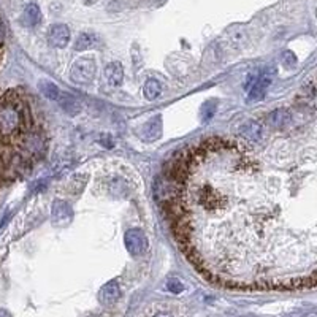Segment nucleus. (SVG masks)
Here are the masks:
<instances>
[{
  "label": "nucleus",
  "instance_id": "13",
  "mask_svg": "<svg viewBox=\"0 0 317 317\" xmlns=\"http://www.w3.org/2000/svg\"><path fill=\"white\" fill-rule=\"evenodd\" d=\"M97 36L94 33H81L78 39H77V43H74V49L77 51H84V49H89V48H94L97 45Z\"/></svg>",
  "mask_w": 317,
  "mask_h": 317
},
{
  "label": "nucleus",
  "instance_id": "17",
  "mask_svg": "<svg viewBox=\"0 0 317 317\" xmlns=\"http://www.w3.org/2000/svg\"><path fill=\"white\" fill-rule=\"evenodd\" d=\"M166 287H169V290L173 292V293H181V292L184 290L182 283H179L178 279H170L169 284H166Z\"/></svg>",
  "mask_w": 317,
  "mask_h": 317
},
{
  "label": "nucleus",
  "instance_id": "2",
  "mask_svg": "<svg viewBox=\"0 0 317 317\" xmlns=\"http://www.w3.org/2000/svg\"><path fill=\"white\" fill-rule=\"evenodd\" d=\"M96 71H97L96 61L90 59V58H83L73 64V67L70 70V78L73 83L86 86V84H90L92 81H94Z\"/></svg>",
  "mask_w": 317,
  "mask_h": 317
},
{
  "label": "nucleus",
  "instance_id": "11",
  "mask_svg": "<svg viewBox=\"0 0 317 317\" xmlns=\"http://www.w3.org/2000/svg\"><path fill=\"white\" fill-rule=\"evenodd\" d=\"M162 135V122H160V118H154L149 121L144 128H143V138L151 141V140H157L159 137Z\"/></svg>",
  "mask_w": 317,
  "mask_h": 317
},
{
  "label": "nucleus",
  "instance_id": "3",
  "mask_svg": "<svg viewBox=\"0 0 317 317\" xmlns=\"http://www.w3.org/2000/svg\"><path fill=\"white\" fill-rule=\"evenodd\" d=\"M124 245L130 255L138 257L143 255L147 249V239L140 229H130L124 236Z\"/></svg>",
  "mask_w": 317,
  "mask_h": 317
},
{
  "label": "nucleus",
  "instance_id": "7",
  "mask_svg": "<svg viewBox=\"0 0 317 317\" xmlns=\"http://www.w3.org/2000/svg\"><path fill=\"white\" fill-rule=\"evenodd\" d=\"M121 298V287L118 284V281H109L106 283L100 292H99V300L103 303V305H111L118 302Z\"/></svg>",
  "mask_w": 317,
  "mask_h": 317
},
{
  "label": "nucleus",
  "instance_id": "19",
  "mask_svg": "<svg viewBox=\"0 0 317 317\" xmlns=\"http://www.w3.org/2000/svg\"><path fill=\"white\" fill-rule=\"evenodd\" d=\"M154 317H173V315L169 314V312H160V314H157V315H154Z\"/></svg>",
  "mask_w": 317,
  "mask_h": 317
},
{
  "label": "nucleus",
  "instance_id": "6",
  "mask_svg": "<svg viewBox=\"0 0 317 317\" xmlns=\"http://www.w3.org/2000/svg\"><path fill=\"white\" fill-rule=\"evenodd\" d=\"M267 124L276 130H286L290 124H292V113L289 109H274L273 113H270V116L267 118Z\"/></svg>",
  "mask_w": 317,
  "mask_h": 317
},
{
  "label": "nucleus",
  "instance_id": "4",
  "mask_svg": "<svg viewBox=\"0 0 317 317\" xmlns=\"http://www.w3.org/2000/svg\"><path fill=\"white\" fill-rule=\"evenodd\" d=\"M48 40L54 48H65L70 42V29L65 24H54L48 32Z\"/></svg>",
  "mask_w": 317,
  "mask_h": 317
},
{
  "label": "nucleus",
  "instance_id": "5",
  "mask_svg": "<svg viewBox=\"0 0 317 317\" xmlns=\"http://www.w3.org/2000/svg\"><path fill=\"white\" fill-rule=\"evenodd\" d=\"M271 83V78L267 77V74H262V77H257V80L251 84L249 87V94H248V102L252 103V102H258V100H262L264 96H265V92L268 89Z\"/></svg>",
  "mask_w": 317,
  "mask_h": 317
},
{
  "label": "nucleus",
  "instance_id": "15",
  "mask_svg": "<svg viewBox=\"0 0 317 317\" xmlns=\"http://www.w3.org/2000/svg\"><path fill=\"white\" fill-rule=\"evenodd\" d=\"M24 17H26V23L29 26H36L42 20V11L39 8L36 4H29L26 7V11H24Z\"/></svg>",
  "mask_w": 317,
  "mask_h": 317
},
{
  "label": "nucleus",
  "instance_id": "1",
  "mask_svg": "<svg viewBox=\"0 0 317 317\" xmlns=\"http://www.w3.org/2000/svg\"><path fill=\"white\" fill-rule=\"evenodd\" d=\"M165 214L189 262L233 289L312 287L315 138L210 137L165 170Z\"/></svg>",
  "mask_w": 317,
  "mask_h": 317
},
{
  "label": "nucleus",
  "instance_id": "10",
  "mask_svg": "<svg viewBox=\"0 0 317 317\" xmlns=\"http://www.w3.org/2000/svg\"><path fill=\"white\" fill-rule=\"evenodd\" d=\"M59 103H61V106L64 108V111L67 115H70V116H77L80 111H81V105H80V102L74 99L73 96H70V94H61L59 96Z\"/></svg>",
  "mask_w": 317,
  "mask_h": 317
},
{
  "label": "nucleus",
  "instance_id": "14",
  "mask_svg": "<svg viewBox=\"0 0 317 317\" xmlns=\"http://www.w3.org/2000/svg\"><path fill=\"white\" fill-rule=\"evenodd\" d=\"M39 86H40V92H42V94H43L46 99H49V100H58V99H59L61 90H59V87L55 86L54 83L46 81V80H42Z\"/></svg>",
  "mask_w": 317,
  "mask_h": 317
},
{
  "label": "nucleus",
  "instance_id": "9",
  "mask_svg": "<svg viewBox=\"0 0 317 317\" xmlns=\"http://www.w3.org/2000/svg\"><path fill=\"white\" fill-rule=\"evenodd\" d=\"M52 217L59 223H67L71 219V208L67 201H55L52 208Z\"/></svg>",
  "mask_w": 317,
  "mask_h": 317
},
{
  "label": "nucleus",
  "instance_id": "18",
  "mask_svg": "<svg viewBox=\"0 0 317 317\" xmlns=\"http://www.w3.org/2000/svg\"><path fill=\"white\" fill-rule=\"evenodd\" d=\"M0 317H11V315H10V312H8V311H5V309H0Z\"/></svg>",
  "mask_w": 317,
  "mask_h": 317
},
{
  "label": "nucleus",
  "instance_id": "16",
  "mask_svg": "<svg viewBox=\"0 0 317 317\" xmlns=\"http://www.w3.org/2000/svg\"><path fill=\"white\" fill-rule=\"evenodd\" d=\"M283 64H284V67H287V68H292V67L296 65V58H295V54H293L292 51L283 52Z\"/></svg>",
  "mask_w": 317,
  "mask_h": 317
},
{
  "label": "nucleus",
  "instance_id": "8",
  "mask_svg": "<svg viewBox=\"0 0 317 317\" xmlns=\"http://www.w3.org/2000/svg\"><path fill=\"white\" fill-rule=\"evenodd\" d=\"M105 77L111 86H119L124 80V68L119 62H111L105 68Z\"/></svg>",
  "mask_w": 317,
  "mask_h": 317
},
{
  "label": "nucleus",
  "instance_id": "12",
  "mask_svg": "<svg viewBox=\"0 0 317 317\" xmlns=\"http://www.w3.org/2000/svg\"><path fill=\"white\" fill-rule=\"evenodd\" d=\"M162 90H163L162 84H160L157 80H153V78L146 80V83H144V86H143V94H144V97H146L147 100H156V99H159L160 94H162Z\"/></svg>",
  "mask_w": 317,
  "mask_h": 317
}]
</instances>
